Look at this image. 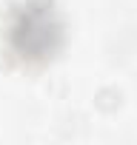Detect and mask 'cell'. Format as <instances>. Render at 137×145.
<instances>
[{
    "instance_id": "6da1fadb",
    "label": "cell",
    "mask_w": 137,
    "mask_h": 145,
    "mask_svg": "<svg viewBox=\"0 0 137 145\" xmlns=\"http://www.w3.org/2000/svg\"><path fill=\"white\" fill-rule=\"evenodd\" d=\"M120 105H123V91H120V88H114V86H103V88H97V94H94V108H97V111H103V114H114Z\"/></svg>"
}]
</instances>
